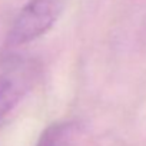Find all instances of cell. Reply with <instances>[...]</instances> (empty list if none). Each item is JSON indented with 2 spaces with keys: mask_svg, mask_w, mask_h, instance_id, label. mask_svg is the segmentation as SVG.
<instances>
[{
  "mask_svg": "<svg viewBox=\"0 0 146 146\" xmlns=\"http://www.w3.org/2000/svg\"><path fill=\"white\" fill-rule=\"evenodd\" d=\"M70 123H53L40 135L36 146H63L66 137L70 135Z\"/></svg>",
  "mask_w": 146,
  "mask_h": 146,
  "instance_id": "3957f363",
  "label": "cell"
},
{
  "mask_svg": "<svg viewBox=\"0 0 146 146\" xmlns=\"http://www.w3.org/2000/svg\"><path fill=\"white\" fill-rule=\"evenodd\" d=\"M26 79L17 75H0V117L10 112L26 93Z\"/></svg>",
  "mask_w": 146,
  "mask_h": 146,
  "instance_id": "7a4b0ae2",
  "label": "cell"
},
{
  "mask_svg": "<svg viewBox=\"0 0 146 146\" xmlns=\"http://www.w3.org/2000/svg\"><path fill=\"white\" fill-rule=\"evenodd\" d=\"M63 7L64 0H30L13 20L6 44L20 46L40 37L52 29Z\"/></svg>",
  "mask_w": 146,
  "mask_h": 146,
  "instance_id": "6da1fadb",
  "label": "cell"
}]
</instances>
